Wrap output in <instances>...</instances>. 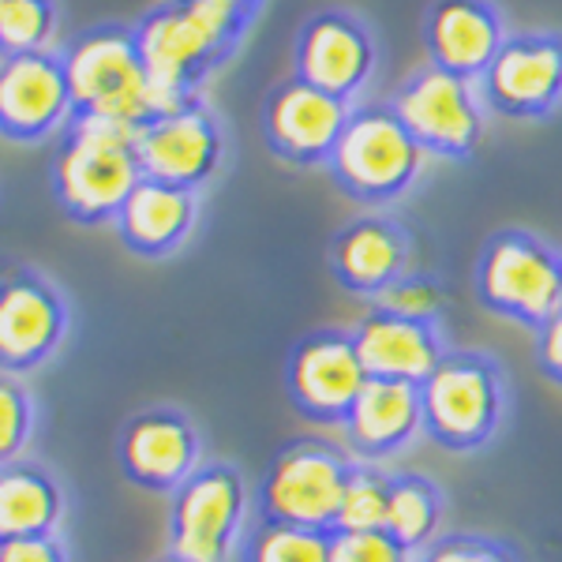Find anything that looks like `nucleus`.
<instances>
[{"mask_svg":"<svg viewBox=\"0 0 562 562\" xmlns=\"http://www.w3.org/2000/svg\"><path fill=\"white\" fill-rule=\"evenodd\" d=\"M256 12L259 0H169L132 26L154 116L203 102L206 79L233 57Z\"/></svg>","mask_w":562,"mask_h":562,"instance_id":"1","label":"nucleus"},{"mask_svg":"<svg viewBox=\"0 0 562 562\" xmlns=\"http://www.w3.org/2000/svg\"><path fill=\"white\" fill-rule=\"evenodd\" d=\"M424 439L447 454H480L506 431L514 383L503 360L487 349L454 346L420 386Z\"/></svg>","mask_w":562,"mask_h":562,"instance_id":"2","label":"nucleus"},{"mask_svg":"<svg viewBox=\"0 0 562 562\" xmlns=\"http://www.w3.org/2000/svg\"><path fill=\"white\" fill-rule=\"evenodd\" d=\"M135 135V124L71 116L53 158V192L68 217L79 225L116 222L124 199L143 180Z\"/></svg>","mask_w":562,"mask_h":562,"instance_id":"3","label":"nucleus"},{"mask_svg":"<svg viewBox=\"0 0 562 562\" xmlns=\"http://www.w3.org/2000/svg\"><path fill=\"white\" fill-rule=\"evenodd\" d=\"M326 169L346 199L368 211H383L420 184L428 150L413 139L390 102H357Z\"/></svg>","mask_w":562,"mask_h":562,"instance_id":"4","label":"nucleus"},{"mask_svg":"<svg viewBox=\"0 0 562 562\" xmlns=\"http://www.w3.org/2000/svg\"><path fill=\"white\" fill-rule=\"evenodd\" d=\"M473 296L495 319L537 334L562 312V248L532 229H498L473 267Z\"/></svg>","mask_w":562,"mask_h":562,"instance_id":"5","label":"nucleus"},{"mask_svg":"<svg viewBox=\"0 0 562 562\" xmlns=\"http://www.w3.org/2000/svg\"><path fill=\"white\" fill-rule=\"evenodd\" d=\"M357 458L326 435H296L270 458L256 487V521L334 532Z\"/></svg>","mask_w":562,"mask_h":562,"instance_id":"6","label":"nucleus"},{"mask_svg":"<svg viewBox=\"0 0 562 562\" xmlns=\"http://www.w3.org/2000/svg\"><path fill=\"white\" fill-rule=\"evenodd\" d=\"M256 498L233 461H203L169 495V555L184 562H233L251 532Z\"/></svg>","mask_w":562,"mask_h":562,"instance_id":"7","label":"nucleus"},{"mask_svg":"<svg viewBox=\"0 0 562 562\" xmlns=\"http://www.w3.org/2000/svg\"><path fill=\"white\" fill-rule=\"evenodd\" d=\"M60 60L76 116H102L135 128L154 116L150 79L135 45V31L128 26H98L79 34Z\"/></svg>","mask_w":562,"mask_h":562,"instance_id":"8","label":"nucleus"},{"mask_svg":"<svg viewBox=\"0 0 562 562\" xmlns=\"http://www.w3.org/2000/svg\"><path fill=\"white\" fill-rule=\"evenodd\" d=\"M390 109L402 116L428 158L447 161L473 158L487 135V113H492L480 94V83H469L435 65L416 68L390 98Z\"/></svg>","mask_w":562,"mask_h":562,"instance_id":"9","label":"nucleus"},{"mask_svg":"<svg viewBox=\"0 0 562 562\" xmlns=\"http://www.w3.org/2000/svg\"><path fill=\"white\" fill-rule=\"evenodd\" d=\"M368 371L357 341L341 326H319L304 334L285 360V394L301 420L315 428H341L357 405Z\"/></svg>","mask_w":562,"mask_h":562,"instance_id":"10","label":"nucleus"},{"mask_svg":"<svg viewBox=\"0 0 562 562\" xmlns=\"http://www.w3.org/2000/svg\"><path fill=\"white\" fill-rule=\"evenodd\" d=\"M116 465L139 492L173 495L203 465V435L180 405H147L116 435Z\"/></svg>","mask_w":562,"mask_h":562,"instance_id":"11","label":"nucleus"},{"mask_svg":"<svg viewBox=\"0 0 562 562\" xmlns=\"http://www.w3.org/2000/svg\"><path fill=\"white\" fill-rule=\"evenodd\" d=\"M135 154H139V169L147 180L199 192L222 169L225 132L211 105L192 102L173 113L150 116L135 135Z\"/></svg>","mask_w":562,"mask_h":562,"instance_id":"12","label":"nucleus"},{"mask_svg":"<svg viewBox=\"0 0 562 562\" xmlns=\"http://www.w3.org/2000/svg\"><path fill=\"white\" fill-rule=\"evenodd\" d=\"M349 116L352 102H341L293 76L289 83H278L262 102V139L285 166L319 169L330 161Z\"/></svg>","mask_w":562,"mask_h":562,"instance_id":"13","label":"nucleus"},{"mask_svg":"<svg viewBox=\"0 0 562 562\" xmlns=\"http://www.w3.org/2000/svg\"><path fill=\"white\" fill-rule=\"evenodd\" d=\"M480 94L506 121H543L562 105V38L510 34L480 79Z\"/></svg>","mask_w":562,"mask_h":562,"instance_id":"14","label":"nucleus"},{"mask_svg":"<svg viewBox=\"0 0 562 562\" xmlns=\"http://www.w3.org/2000/svg\"><path fill=\"white\" fill-rule=\"evenodd\" d=\"M375 38L364 23L352 12L341 8H326V12L312 15L301 26V38H296V79L326 90V94L352 102L364 94L371 76H375Z\"/></svg>","mask_w":562,"mask_h":562,"instance_id":"15","label":"nucleus"},{"mask_svg":"<svg viewBox=\"0 0 562 562\" xmlns=\"http://www.w3.org/2000/svg\"><path fill=\"white\" fill-rule=\"evenodd\" d=\"M326 267L349 296L375 304L413 270V233L390 214H357L330 237Z\"/></svg>","mask_w":562,"mask_h":562,"instance_id":"16","label":"nucleus"},{"mask_svg":"<svg viewBox=\"0 0 562 562\" xmlns=\"http://www.w3.org/2000/svg\"><path fill=\"white\" fill-rule=\"evenodd\" d=\"M68 338V304L34 270L0 278V371L20 375L45 364Z\"/></svg>","mask_w":562,"mask_h":562,"instance_id":"17","label":"nucleus"},{"mask_svg":"<svg viewBox=\"0 0 562 562\" xmlns=\"http://www.w3.org/2000/svg\"><path fill=\"white\" fill-rule=\"evenodd\" d=\"M76 116L65 60L45 53L0 57V135L15 143H42L65 132Z\"/></svg>","mask_w":562,"mask_h":562,"instance_id":"18","label":"nucleus"},{"mask_svg":"<svg viewBox=\"0 0 562 562\" xmlns=\"http://www.w3.org/2000/svg\"><path fill=\"white\" fill-rule=\"evenodd\" d=\"M349 334L357 341L368 379H386V383L424 386L439 360L454 349L442 323L409 319L383 304H368V312L349 326Z\"/></svg>","mask_w":562,"mask_h":562,"instance_id":"19","label":"nucleus"},{"mask_svg":"<svg viewBox=\"0 0 562 562\" xmlns=\"http://www.w3.org/2000/svg\"><path fill=\"white\" fill-rule=\"evenodd\" d=\"M341 439H346V450L352 458L375 461V465L409 454L424 439L420 386L368 379L352 413L341 424Z\"/></svg>","mask_w":562,"mask_h":562,"instance_id":"20","label":"nucleus"},{"mask_svg":"<svg viewBox=\"0 0 562 562\" xmlns=\"http://www.w3.org/2000/svg\"><path fill=\"white\" fill-rule=\"evenodd\" d=\"M506 23L492 0H435L424 15V45L435 68L480 83L498 57Z\"/></svg>","mask_w":562,"mask_h":562,"instance_id":"21","label":"nucleus"},{"mask_svg":"<svg viewBox=\"0 0 562 562\" xmlns=\"http://www.w3.org/2000/svg\"><path fill=\"white\" fill-rule=\"evenodd\" d=\"M195 217H199V192L143 177L132 188V195L124 199L113 225L121 233L124 248L135 251V256L169 259L192 237Z\"/></svg>","mask_w":562,"mask_h":562,"instance_id":"22","label":"nucleus"},{"mask_svg":"<svg viewBox=\"0 0 562 562\" xmlns=\"http://www.w3.org/2000/svg\"><path fill=\"white\" fill-rule=\"evenodd\" d=\"M60 521L65 492L49 469L26 458L0 465V540L60 537Z\"/></svg>","mask_w":562,"mask_h":562,"instance_id":"23","label":"nucleus"},{"mask_svg":"<svg viewBox=\"0 0 562 562\" xmlns=\"http://www.w3.org/2000/svg\"><path fill=\"white\" fill-rule=\"evenodd\" d=\"M447 514L450 503L439 480H431L428 473H413V469H402V473L390 476V506L383 532L397 548L409 551L413 559L447 532L442 529Z\"/></svg>","mask_w":562,"mask_h":562,"instance_id":"24","label":"nucleus"},{"mask_svg":"<svg viewBox=\"0 0 562 562\" xmlns=\"http://www.w3.org/2000/svg\"><path fill=\"white\" fill-rule=\"evenodd\" d=\"M334 532L256 521L244 540L240 562H330Z\"/></svg>","mask_w":562,"mask_h":562,"instance_id":"25","label":"nucleus"},{"mask_svg":"<svg viewBox=\"0 0 562 562\" xmlns=\"http://www.w3.org/2000/svg\"><path fill=\"white\" fill-rule=\"evenodd\" d=\"M390 469L375 461H357L349 473L346 495H341V510L334 532H371L386 525L390 506Z\"/></svg>","mask_w":562,"mask_h":562,"instance_id":"26","label":"nucleus"},{"mask_svg":"<svg viewBox=\"0 0 562 562\" xmlns=\"http://www.w3.org/2000/svg\"><path fill=\"white\" fill-rule=\"evenodd\" d=\"M57 34L53 0H0V57L45 53Z\"/></svg>","mask_w":562,"mask_h":562,"instance_id":"27","label":"nucleus"},{"mask_svg":"<svg viewBox=\"0 0 562 562\" xmlns=\"http://www.w3.org/2000/svg\"><path fill=\"white\" fill-rule=\"evenodd\" d=\"M416 562H529V559H525L518 543L506 537L458 529V532H442L431 548H424L416 555Z\"/></svg>","mask_w":562,"mask_h":562,"instance_id":"28","label":"nucleus"},{"mask_svg":"<svg viewBox=\"0 0 562 562\" xmlns=\"http://www.w3.org/2000/svg\"><path fill=\"white\" fill-rule=\"evenodd\" d=\"M34 431V405L15 375L0 371V465L20 461Z\"/></svg>","mask_w":562,"mask_h":562,"instance_id":"29","label":"nucleus"},{"mask_svg":"<svg viewBox=\"0 0 562 562\" xmlns=\"http://www.w3.org/2000/svg\"><path fill=\"white\" fill-rule=\"evenodd\" d=\"M375 304H383L397 315H409V319L442 323V315H447V289H442L439 278L409 270V274L402 281H394Z\"/></svg>","mask_w":562,"mask_h":562,"instance_id":"30","label":"nucleus"},{"mask_svg":"<svg viewBox=\"0 0 562 562\" xmlns=\"http://www.w3.org/2000/svg\"><path fill=\"white\" fill-rule=\"evenodd\" d=\"M330 562H416V559L405 548H397L383 529H371V532H334Z\"/></svg>","mask_w":562,"mask_h":562,"instance_id":"31","label":"nucleus"},{"mask_svg":"<svg viewBox=\"0 0 562 562\" xmlns=\"http://www.w3.org/2000/svg\"><path fill=\"white\" fill-rule=\"evenodd\" d=\"M532 360H537L540 375L548 379L551 386L562 390V312L551 315V319L532 334Z\"/></svg>","mask_w":562,"mask_h":562,"instance_id":"32","label":"nucleus"},{"mask_svg":"<svg viewBox=\"0 0 562 562\" xmlns=\"http://www.w3.org/2000/svg\"><path fill=\"white\" fill-rule=\"evenodd\" d=\"M0 562H68L60 537H20L0 540Z\"/></svg>","mask_w":562,"mask_h":562,"instance_id":"33","label":"nucleus"},{"mask_svg":"<svg viewBox=\"0 0 562 562\" xmlns=\"http://www.w3.org/2000/svg\"><path fill=\"white\" fill-rule=\"evenodd\" d=\"M154 562H184V559H177V555H169V551H166V555H161V559H154Z\"/></svg>","mask_w":562,"mask_h":562,"instance_id":"34","label":"nucleus"}]
</instances>
